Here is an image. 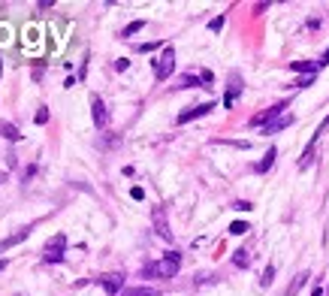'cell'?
Returning <instances> with one entry per match:
<instances>
[{
	"label": "cell",
	"instance_id": "obj_1",
	"mask_svg": "<svg viewBox=\"0 0 329 296\" xmlns=\"http://www.w3.org/2000/svg\"><path fill=\"white\" fill-rule=\"evenodd\" d=\"M178 269H181V254H178V251H169L160 263H145V266H142V275L172 278V275H178Z\"/></svg>",
	"mask_w": 329,
	"mask_h": 296
},
{
	"label": "cell",
	"instance_id": "obj_2",
	"mask_svg": "<svg viewBox=\"0 0 329 296\" xmlns=\"http://www.w3.org/2000/svg\"><path fill=\"white\" fill-rule=\"evenodd\" d=\"M175 70V49L172 46H163V55L154 61V79L157 82H166Z\"/></svg>",
	"mask_w": 329,
	"mask_h": 296
},
{
	"label": "cell",
	"instance_id": "obj_3",
	"mask_svg": "<svg viewBox=\"0 0 329 296\" xmlns=\"http://www.w3.org/2000/svg\"><path fill=\"white\" fill-rule=\"evenodd\" d=\"M287 106H290V100H281V103H275V106L263 109L260 115H254V118H251V127H266V124H272L275 118H281V115L287 112Z\"/></svg>",
	"mask_w": 329,
	"mask_h": 296
},
{
	"label": "cell",
	"instance_id": "obj_4",
	"mask_svg": "<svg viewBox=\"0 0 329 296\" xmlns=\"http://www.w3.org/2000/svg\"><path fill=\"white\" fill-rule=\"evenodd\" d=\"M64 251H66V236H64V233H58V236L46 245L43 260H46V263H61V260H64Z\"/></svg>",
	"mask_w": 329,
	"mask_h": 296
},
{
	"label": "cell",
	"instance_id": "obj_5",
	"mask_svg": "<svg viewBox=\"0 0 329 296\" xmlns=\"http://www.w3.org/2000/svg\"><path fill=\"white\" fill-rule=\"evenodd\" d=\"M97 284H103L106 293H121L124 290V275L121 272H109V275H100Z\"/></svg>",
	"mask_w": 329,
	"mask_h": 296
},
{
	"label": "cell",
	"instance_id": "obj_6",
	"mask_svg": "<svg viewBox=\"0 0 329 296\" xmlns=\"http://www.w3.org/2000/svg\"><path fill=\"white\" fill-rule=\"evenodd\" d=\"M211 109H214V103H199V106H191L188 112H181L175 121H178V124H188V121H194V118H202V115H208Z\"/></svg>",
	"mask_w": 329,
	"mask_h": 296
},
{
	"label": "cell",
	"instance_id": "obj_7",
	"mask_svg": "<svg viewBox=\"0 0 329 296\" xmlns=\"http://www.w3.org/2000/svg\"><path fill=\"white\" fill-rule=\"evenodd\" d=\"M91 115H94V124H97L100 130H103V127L109 124V112H106V103H103V100H100L97 94L91 97Z\"/></svg>",
	"mask_w": 329,
	"mask_h": 296
},
{
	"label": "cell",
	"instance_id": "obj_8",
	"mask_svg": "<svg viewBox=\"0 0 329 296\" xmlns=\"http://www.w3.org/2000/svg\"><path fill=\"white\" fill-rule=\"evenodd\" d=\"M151 218H154V230H157V236L166 239V242H172V230H169V224H166V212L157 206V209L151 212Z\"/></svg>",
	"mask_w": 329,
	"mask_h": 296
},
{
	"label": "cell",
	"instance_id": "obj_9",
	"mask_svg": "<svg viewBox=\"0 0 329 296\" xmlns=\"http://www.w3.org/2000/svg\"><path fill=\"white\" fill-rule=\"evenodd\" d=\"M239 94H242V76H239V73H230V91H227V97H224V106L233 109V103H236Z\"/></svg>",
	"mask_w": 329,
	"mask_h": 296
},
{
	"label": "cell",
	"instance_id": "obj_10",
	"mask_svg": "<svg viewBox=\"0 0 329 296\" xmlns=\"http://www.w3.org/2000/svg\"><path fill=\"white\" fill-rule=\"evenodd\" d=\"M30 236V227H21V230H15L12 236H6V239H0V254H3V251H9V248H15L18 242H24Z\"/></svg>",
	"mask_w": 329,
	"mask_h": 296
},
{
	"label": "cell",
	"instance_id": "obj_11",
	"mask_svg": "<svg viewBox=\"0 0 329 296\" xmlns=\"http://www.w3.org/2000/svg\"><path fill=\"white\" fill-rule=\"evenodd\" d=\"M290 70H293V73H305V76H317L320 61H290Z\"/></svg>",
	"mask_w": 329,
	"mask_h": 296
},
{
	"label": "cell",
	"instance_id": "obj_12",
	"mask_svg": "<svg viewBox=\"0 0 329 296\" xmlns=\"http://www.w3.org/2000/svg\"><path fill=\"white\" fill-rule=\"evenodd\" d=\"M290 124H293V115H287V112H284L281 118H275L272 124H266V127H263V133L269 136V133H278V130H284V127H290Z\"/></svg>",
	"mask_w": 329,
	"mask_h": 296
},
{
	"label": "cell",
	"instance_id": "obj_13",
	"mask_svg": "<svg viewBox=\"0 0 329 296\" xmlns=\"http://www.w3.org/2000/svg\"><path fill=\"white\" fill-rule=\"evenodd\" d=\"M121 296H160L157 287H124Z\"/></svg>",
	"mask_w": 329,
	"mask_h": 296
},
{
	"label": "cell",
	"instance_id": "obj_14",
	"mask_svg": "<svg viewBox=\"0 0 329 296\" xmlns=\"http://www.w3.org/2000/svg\"><path fill=\"white\" fill-rule=\"evenodd\" d=\"M0 139L18 142V139H21V133H18V127H15V124H6V121H0Z\"/></svg>",
	"mask_w": 329,
	"mask_h": 296
},
{
	"label": "cell",
	"instance_id": "obj_15",
	"mask_svg": "<svg viewBox=\"0 0 329 296\" xmlns=\"http://www.w3.org/2000/svg\"><path fill=\"white\" fill-rule=\"evenodd\" d=\"M275 157H278V148H269V151L263 154V160H260L257 166H254V169H257V172H269V169H272V163H275Z\"/></svg>",
	"mask_w": 329,
	"mask_h": 296
},
{
	"label": "cell",
	"instance_id": "obj_16",
	"mask_svg": "<svg viewBox=\"0 0 329 296\" xmlns=\"http://www.w3.org/2000/svg\"><path fill=\"white\" fill-rule=\"evenodd\" d=\"M233 263H236L239 269H248V266H251V254H248L245 248H239V251L233 254Z\"/></svg>",
	"mask_w": 329,
	"mask_h": 296
},
{
	"label": "cell",
	"instance_id": "obj_17",
	"mask_svg": "<svg viewBox=\"0 0 329 296\" xmlns=\"http://www.w3.org/2000/svg\"><path fill=\"white\" fill-rule=\"evenodd\" d=\"M308 278H311L308 272H299V275H296V281H293V284H290V287H287V296H296V293L302 290V284H305Z\"/></svg>",
	"mask_w": 329,
	"mask_h": 296
},
{
	"label": "cell",
	"instance_id": "obj_18",
	"mask_svg": "<svg viewBox=\"0 0 329 296\" xmlns=\"http://www.w3.org/2000/svg\"><path fill=\"white\" fill-rule=\"evenodd\" d=\"M178 88H205V85H202V79H199V76H181Z\"/></svg>",
	"mask_w": 329,
	"mask_h": 296
},
{
	"label": "cell",
	"instance_id": "obj_19",
	"mask_svg": "<svg viewBox=\"0 0 329 296\" xmlns=\"http://www.w3.org/2000/svg\"><path fill=\"white\" fill-rule=\"evenodd\" d=\"M248 230H251V227L245 224V221H233V224H230V233H233V236H245Z\"/></svg>",
	"mask_w": 329,
	"mask_h": 296
},
{
	"label": "cell",
	"instance_id": "obj_20",
	"mask_svg": "<svg viewBox=\"0 0 329 296\" xmlns=\"http://www.w3.org/2000/svg\"><path fill=\"white\" fill-rule=\"evenodd\" d=\"M145 27V21H133V24H127L124 30H121V36H133V33H139Z\"/></svg>",
	"mask_w": 329,
	"mask_h": 296
},
{
	"label": "cell",
	"instance_id": "obj_21",
	"mask_svg": "<svg viewBox=\"0 0 329 296\" xmlns=\"http://www.w3.org/2000/svg\"><path fill=\"white\" fill-rule=\"evenodd\" d=\"M272 281H275V266L269 263V266H266V272H263V278H260V284H263V287H269Z\"/></svg>",
	"mask_w": 329,
	"mask_h": 296
},
{
	"label": "cell",
	"instance_id": "obj_22",
	"mask_svg": "<svg viewBox=\"0 0 329 296\" xmlns=\"http://www.w3.org/2000/svg\"><path fill=\"white\" fill-rule=\"evenodd\" d=\"M224 24H227V15H217V18H211V21H208V30H211V33H217Z\"/></svg>",
	"mask_w": 329,
	"mask_h": 296
},
{
	"label": "cell",
	"instance_id": "obj_23",
	"mask_svg": "<svg viewBox=\"0 0 329 296\" xmlns=\"http://www.w3.org/2000/svg\"><path fill=\"white\" fill-rule=\"evenodd\" d=\"M160 46H163V43H157V40H154V43H139L136 52H154V49H160Z\"/></svg>",
	"mask_w": 329,
	"mask_h": 296
},
{
	"label": "cell",
	"instance_id": "obj_24",
	"mask_svg": "<svg viewBox=\"0 0 329 296\" xmlns=\"http://www.w3.org/2000/svg\"><path fill=\"white\" fill-rule=\"evenodd\" d=\"M46 121H49V109L40 106V112H36V124H46Z\"/></svg>",
	"mask_w": 329,
	"mask_h": 296
},
{
	"label": "cell",
	"instance_id": "obj_25",
	"mask_svg": "<svg viewBox=\"0 0 329 296\" xmlns=\"http://www.w3.org/2000/svg\"><path fill=\"white\" fill-rule=\"evenodd\" d=\"M233 209H239V212H251L254 206H251L248 200H239V203H233Z\"/></svg>",
	"mask_w": 329,
	"mask_h": 296
},
{
	"label": "cell",
	"instance_id": "obj_26",
	"mask_svg": "<svg viewBox=\"0 0 329 296\" xmlns=\"http://www.w3.org/2000/svg\"><path fill=\"white\" fill-rule=\"evenodd\" d=\"M199 79L205 82V88H211V82H214V76H211V73H208V70H202V73H199Z\"/></svg>",
	"mask_w": 329,
	"mask_h": 296
},
{
	"label": "cell",
	"instance_id": "obj_27",
	"mask_svg": "<svg viewBox=\"0 0 329 296\" xmlns=\"http://www.w3.org/2000/svg\"><path fill=\"white\" fill-rule=\"evenodd\" d=\"M308 85H314V76H302V79L296 82V88H308Z\"/></svg>",
	"mask_w": 329,
	"mask_h": 296
},
{
	"label": "cell",
	"instance_id": "obj_28",
	"mask_svg": "<svg viewBox=\"0 0 329 296\" xmlns=\"http://www.w3.org/2000/svg\"><path fill=\"white\" fill-rule=\"evenodd\" d=\"M127 67H130V61H127V58H118V61H115V70H121V73H124Z\"/></svg>",
	"mask_w": 329,
	"mask_h": 296
},
{
	"label": "cell",
	"instance_id": "obj_29",
	"mask_svg": "<svg viewBox=\"0 0 329 296\" xmlns=\"http://www.w3.org/2000/svg\"><path fill=\"white\" fill-rule=\"evenodd\" d=\"M130 197H133V200H145V191H142V188H130Z\"/></svg>",
	"mask_w": 329,
	"mask_h": 296
},
{
	"label": "cell",
	"instance_id": "obj_30",
	"mask_svg": "<svg viewBox=\"0 0 329 296\" xmlns=\"http://www.w3.org/2000/svg\"><path fill=\"white\" fill-rule=\"evenodd\" d=\"M326 64H329V49H326V52H323V58H320V67H326Z\"/></svg>",
	"mask_w": 329,
	"mask_h": 296
},
{
	"label": "cell",
	"instance_id": "obj_31",
	"mask_svg": "<svg viewBox=\"0 0 329 296\" xmlns=\"http://www.w3.org/2000/svg\"><path fill=\"white\" fill-rule=\"evenodd\" d=\"M311 296H323V287H314V290H311Z\"/></svg>",
	"mask_w": 329,
	"mask_h": 296
},
{
	"label": "cell",
	"instance_id": "obj_32",
	"mask_svg": "<svg viewBox=\"0 0 329 296\" xmlns=\"http://www.w3.org/2000/svg\"><path fill=\"white\" fill-rule=\"evenodd\" d=\"M3 181H6V172H0V184H3Z\"/></svg>",
	"mask_w": 329,
	"mask_h": 296
},
{
	"label": "cell",
	"instance_id": "obj_33",
	"mask_svg": "<svg viewBox=\"0 0 329 296\" xmlns=\"http://www.w3.org/2000/svg\"><path fill=\"white\" fill-rule=\"evenodd\" d=\"M3 269H6V260H0V272H3Z\"/></svg>",
	"mask_w": 329,
	"mask_h": 296
}]
</instances>
